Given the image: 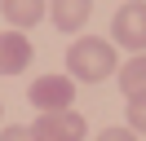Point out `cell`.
Returning <instances> with one entry per match:
<instances>
[{
	"label": "cell",
	"mask_w": 146,
	"mask_h": 141,
	"mask_svg": "<svg viewBox=\"0 0 146 141\" xmlns=\"http://www.w3.org/2000/svg\"><path fill=\"white\" fill-rule=\"evenodd\" d=\"M66 70H71V79H80V84H102L111 70H119L115 44L102 40V35H80V40L66 49Z\"/></svg>",
	"instance_id": "cell-1"
},
{
	"label": "cell",
	"mask_w": 146,
	"mask_h": 141,
	"mask_svg": "<svg viewBox=\"0 0 146 141\" xmlns=\"http://www.w3.org/2000/svg\"><path fill=\"white\" fill-rule=\"evenodd\" d=\"M27 101L36 106L40 115H58V110H75V79L71 75H40L36 84L27 88Z\"/></svg>",
	"instance_id": "cell-2"
},
{
	"label": "cell",
	"mask_w": 146,
	"mask_h": 141,
	"mask_svg": "<svg viewBox=\"0 0 146 141\" xmlns=\"http://www.w3.org/2000/svg\"><path fill=\"white\" fill-rule=\"evenodd\" d=\"M111 40L133 53H146V0H124L111 18Z\"/></svg>",
	"instance_id": "cell-3"
},
{
	"label": "cell",
	"mask_w": 146,
	"mask_h": 141,
	"mask_svg": "<svg viewBox=\"0 0 146 141\" xmlns=\"http://www.w3.org/2000/svg\"><path fill=\"white\" fill-rule=\"evenodd\" d=\"M36 141H84L89 123L80 110H58V115H36V123H27Z\"/></svg>",
	"instance_id": "cell-4"
},
{
	"label": "cell",
	"mask_w": 146,
	"mask_h": 141,
	"mask_svg": "<svg viewBox=\"0 0 146 141\" xmlns=\"http://www.w3.org/2000/svg\"><path fill=\"white\" fill-rule=\"evenodd\" d=\"M31 57H36V49L22 31H0V75H22Z\"/></svg>",
	"instance_id": "cell-5"
},
{
	"label": "cell",
	"mask_w": 146,
	"mask_h": 141,
	"mask_svg": "<svg viewBox=\"0 0 146 141\" xmlns=\"http://www.w3.org/2000/svg\"><path fill=\"white\" fill-rule=\"evenodd\" d=\"M89 13H93V0H49V18H53V26L66 31V35L84 31Z\"/></svg>",
	"instance_id": "cell-6"
},
{
	"label": "cell",
	"mask_w": 146,
	"mask_h": 141,
	"mask_svg": "<svg viewBox=\"0 0 146 141\" xmlns=\"http://www.w3.org/2000/svg\"><path fill=\"white\" fill-rule=\"evenodd\" d=\"M0 13H5V22L13 31H27L49 13V0H0Z\"/></svg>",
	"instance_id": "cell-7"
},
{
	"label": "cell",
	"mask_w": 146,
	"mask_h": 141,
	"mask_svg": "<svg viewBox=\"0 0 146 141\" xmlns=\"http://www.w3.org/2000/svg\"><path fill=\"white\" fill-rule=\"evenodd\" d=\"M115 79H119V93H124V97L146 93V53H137L133 62H124V66L115 70Z\"/></svg>",
	"instance_id": "cell-8"
},
{
	"label": "cell",
	"mask_w": 146,
	"mask_h": 141,
	"mask_svg": "<svg viewBox=\"0 0 146 141\" xmlns=\"http://www.w3.org/2000/svg\"><path fill=\"white\" fill-rule=\"evenodd\" d=\"M128 128L137 132V137H146V93H137V97H128Z\"/></svg>",
	"instance_id": "cell-9"
},
{
	"label": "cell",
	"mask_w": 146,
	"mask_h": 141,
	"mask_svg": "<svg viewBox=\"0 0 146 141\" xmlns=\"http://www.w3.org/2000/svg\"><path fill=\"white\" fill-rule=\"evenodd\" d=\"M0 141H36V137H31V128H27V123H9V128L0 132Z\"/></svg>",
	"instance_id": "cell-10"
},
{
	"label": "cell",
	"mask_w": 146,
	"mask_h": 141,
	"mask_svg": "<svg viewBox=\"0 0 146 141\" xmlns=\"http://www.w3.org/2000/svg\"><path fill=\"white\" fill-rule=\"evenodd\" d=\"M98 141H137V132L133 128H102Z\"/></svg>",
	"instance_id": "cell-11"
}]
</instances>
